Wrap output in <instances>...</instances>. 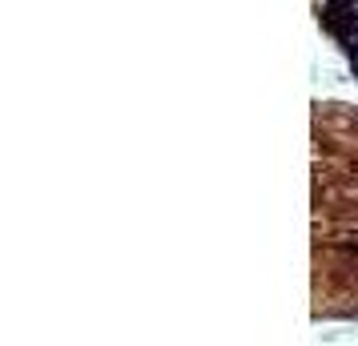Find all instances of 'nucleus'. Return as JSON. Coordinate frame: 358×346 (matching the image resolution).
<instances>
[{"label": "nucleus", "instance_id": "1", "mask_svg": "<svg viewBox=\"0 0 358 346\" xmlns=\"http://www.w3.org/2000/svg\"><path fill=\"white\" fill-rule=\"evenodd\" d=\"M314 314L358 318V109H314Z\"/></svg>", "mask_w": 358, "mask_h": 346}]
</instances>
